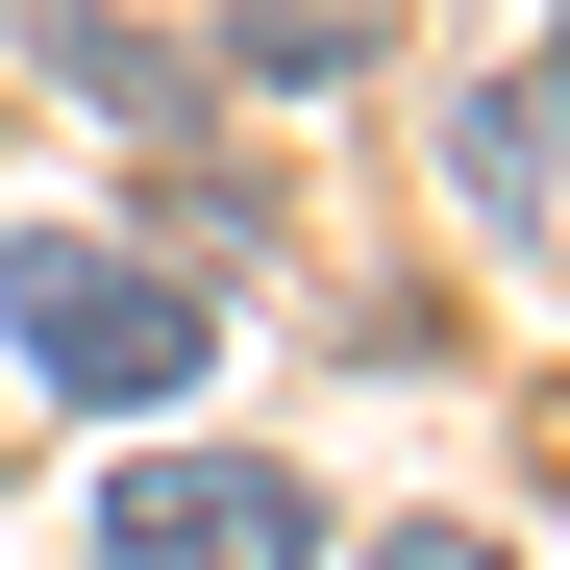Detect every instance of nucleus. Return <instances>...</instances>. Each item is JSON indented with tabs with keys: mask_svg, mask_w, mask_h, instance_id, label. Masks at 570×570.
I'll return each instance as SVG.
<instances>
[{
	"mask_svg": "<svg viewBox=\"0 0 570 570\" xmlns=\"http://www.w3.org/2000/svg\"><path fill=\"white\" fill-rule=\"evenodd\" d=\"M0 347H26L50 397H174V372H199V273H149L100 224H0Z\"/></svg>",
	"mask_w": 570,
	"mask_h": 570,
	"instance_id": "nucleus-1",
	"label": "nucleus"
},
{
	"mask_svg": "<svg viewBox=\"0 0 570 570\" xmlns=\"http://www.w3.org/2000/svg\"><path fill=\"white\" fill-rule=\"evenodd\" d=\"M100 570H323V521L273 446H149V471H100Z\"/></svg>",
	"mask_w": 570,
	"mask_h": 570,
	"instance_id": "nucleus-2",
	"label": "nucleus"
},
{
	"mask_svg": "<svg viewBox=\"0 0 570 570\" xmlns=\"http://www.w3.org/2000/svg\"><path fill=\"white\" fill-rule=\"evenodd\" d=\"M372 570H497V546H471V521H397V546H372Z\"/></svg>",
	"mask_w": 570,
	"mask_h": 570,
	"instance_id": "nucleus-3",
	"label": "nucleus"
},
{
	"mask_svg": "<svg viewBox=\"0 0 570 570\" xmlns=\"http://www.w3.org/2000/svg\"><path fill=\"white\" fill-rule=\"evenodd\" d=\"M546 125H570V26H546Z\"/></svg>",
	"mask_w": 570,
	"mask_h": 570,
	"instance_id": "nucleus-4",
	"label": "nucleus"
}]
</instances>
